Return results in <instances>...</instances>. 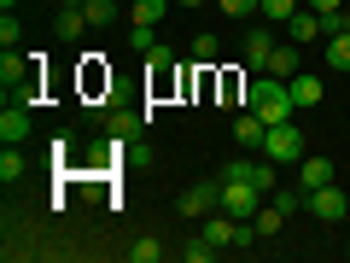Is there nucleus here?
<instances>
[{
  "label": "nucleus",
  "instance_id": "nucleus-1",
  "mask_svg": "<svg viewBox=\"0 0 350 263\" xmlns=\"http://www.w3.org/2000/svg\"><path fill=\"white\" fill-rule=\"evenodd\" d=\"M245 105L262 117V123H286V117L298 112V105H292V88L280 82V76H257V82L245 88Z\"/></svg>",
  "mask_w": 350,
  "mask_h": 263
},
{
  "label": "nucleus",
  "instance_id": "nucleus-2",
  "mask_svg": "<svg viewBox=\"0 0 350 263\" xmlns=\"http://www.w3.org/2000/svg\"><path fill=\"white\" fill-rule=\"evenodd\" d=\"M0 88H6V100H12V105H29V100H36V88H41L36 59L18 53V47H6V53H0Z\"/></svg>",
  "mask_w": 350,
  "mask_h": 263
},
{
  "label": "nucleus",
  "instance_id": "nucleus-3",
  "mask_svg": "<svg viewBox=\"0 0 350 263\" xmlns=\"http://www.w3.org/2000/svg\"><path fill=\"white\" fill-rule=\"evenodd\" d=\"M175 211L187 216V223H204L211 211H222V175H211V181H199V188H187L181 199H175Z\"/></svg>",
  "mask_w": 350,
  "mask_h": 263
},
{
  "label": "nucleus",
  "instance_id": "nucleus-4",
  "mask_svg": "<svg viewBox=\"0 0 350 263\" xmlns=\"http://www.w3.org/2000/svg\"><path fill=\"white\" fill-rule=\"evenodd\" d=\"M262 158H275V164H292L298 170V158H304V135H298V123H269V140H262Z\"/></svg>",
  "mask_w": 350,
  "mask_h": 263
},
{
  "label": "nucleus",
  "instance_id": "nucleus-5",
  "mask_svg": "<svg viewBox=\"0 0 350 263\" xmlns=\"http://www.w3.org/2000/svg\"><path fill=\"white\" fill-rule=\"evenodd\" d=\"M262 199H269V193H262L257 181H228V175H222V211L234 216V223H251Z\"/></svg>",
  "mask_w": 350,
  "mask_h": 263
},
{
  "label": "nucleus",
  "instance_id": "nucleus-6",
  "mask_svg": "<svg viewBox=\"0 0 350 263\" xmlns=\"http://www.w3.org/2000/svg\"><path fill=\"white\" fill-rule=\"evenodd\" d=\"M88 112L100 117V129L111 140H135L140 129H146V112H129V105H88Z\"/></svg>",
  "mask_w": 350,
  "mask_h": 263
},
{
  "label": "nucleus",
  "instance_id": "nucleus-7",
  "mask_svg": "<svg viewBox=\"0 0 350 263\" xmlns=\"http://www.w3.org/2000/svg\"><path fill=\"white\" fill-rule=\"evenodd\" d=\"M304 211H310L315 223H345V216H350V193H338L333 181H327V188L304 193Z\"/></svg>",
  "mask_w": 350,
  "mask_h": 263
},
{
  "label": "nucleus",
  "instance_id": "nucleus-8",
  "mask_svg": "<svg viewBox=\"0 0 350 263\" xmlns=\"http://www.w3.org/2000/svg\"><path fill=\"white\" fill-rule=\"evenodd\" d=\"M275 47H280V41L269 36V29H262V24H245V47H239V59H245L251 71H262V64H269V53H275Z\"/></svg>",
  "mask_w": 350,
  "mask_h": 263
},
{
  "label": "nucleus",
  "instance_id": "nucleus-9",
  "mask_svg": "<svg viewBox=\"0 0 350 263\" xmlns=\"http://www.w3.org/2000/svg\"><path fill=\"white\" fill-rule=\"evenodd\" d=\"M88 29H94V24H88L82 6H64V0H59V12H53V36H59V41H82Z\"/></svg>",
  "mask_w": 350,
  "mask_h": 263
},
{
  "label": "nucleus",
  "instance_id": "nucleus-10",
  "mask_svg": "<svg viewBox=\"0 0 350 263\" xmlns=\"http://www.w3.org/2000/svg\"><path fill=\"white\" fill-rule=\"evenodd\" d=\"M234 140H239L245 152H262V140H269V123H262V117H257V112L245 105V112L234 117Z\"/></svg>",
  "mask_w": 350,
  "mask_h": 263
},
{
  "label": "nucleus",
  "instance_id": "nucleus-11",
  "mask_svg": "<svg viewBox=\"0 0 350 263\" xmlns=\"http://www.w3.org/2000/svg\"><path fill=\"white\" fill-rule=\"evenodd\" d=\"M0 140H6V147H24L29 140V105L6 100V112H0Z\"/></svg>",
  "mask_w": 350,
  "mask_h": 263
},
{
  "label": "nucleus",
  "instance_id": "nucleus-12",
  "mask_svg": "<svg viewBox=\"0 0 350 263\" xmlns=\"http://www.w3.org/2000/svg\"><path fill=\"white\" fill-rule=\"evenodd\" d=\"M199 234L211 240L216 251H228V246H234V234H239V223H234V216H228V211H211V216H204V223H199Z\"/></svg>",
  "mask_w": 350,
  "mask_h": 263
},
{
  "label": "nucleus",
  "instance_id": "nucleus-13",
  "mask_svg": "<svg viewBox=\"0 0 350 263\" xmlns=\"http://www.w3.org/2000/svg\"><path fill=\"white\" fill-rule=\"evenodd\" d=\"M304 64H298V41H280L275 53H269V64H262V76H280V82H292Z\"/></svg>",
  "mask_w": 350,
  "mask_h": 263
},
{
  "label": "nucleus",
  "instance_id": "nucleus-14",
  "mask_svg": "<svg viewBox=\"0 0 350 263\" xmlns=\"http://www.w3.org/2000/svg\"><path fill=\"white\" fill-rule=\"evenodd\" d=\"M304 193H315V188H327L333 181V158H298V175H292Z\"/></svg>",
  "mask_w": 350,
  "mask_h": 263
},
{
  "label": "nucleus",
  "instance_id": "nucleus-15",
  "mask_svg": "<svg viewBox=\"0 0 350 263\" xmlns=\"http://www.w3.org/2000/svg\"><path fill=\"white\" fill-rule=\"evenodd\" d=\"M292 41H298V47H315V41H327V29H321V12H304V6H298V12H292Z\"/></svg>",
  "mask_w": 350,
  "mask_h": 263
},
{
  "label": "nucleus",
  "instance_id": "nucleus-16",
  "mask_svg": "<svg viewBox=\"0 0 350 263\" xmlns=\"http://www.w3.org/2000/svg\"><path fill=\"white\" fill-rule=\"evenodd\" d=\"M286 88H292V105H321V94H327V82L315 71H298Z\"/></svg>",
  "mask_w": 350,
  "mask_h": 263
},
{
  "label": "nucleus",
  "instance_id": "nucleus-17",
  "mask_svg": "<svg viewBox=\"0 0 350 263\" xmlns=\"http://www.w3.org/2000/svg\"><path fill=\"white\" fill-rule=\"evenodd\" d=\"M170 6H175V0H135V6H129V24H152V29H158L163 18H170Z\"/></svg>",
  "mask_w": 350,
  "mask_h": 263
},
{
  "label": "nucleus",
  "instance_id": "nucleus-18",
  "mask_svg": "<svg viewBox=\"0 0 350 263\" xmlns=\"http://www.w3.org/2000/svg\"><path fill=\"white\" fill-rule=\"evenodd\" d=\"M24 175H29V158L18 147H6V152H0V181L12 188V181H24Z\"/></svg>",
  "mask_w": 350,
  "mask_h": 263
},
{
  "label": "nucleus",
  "instance_id": "nucleus-19",
  "mask_svg": "<svg viewBox=\"0 0 350 263\" xmlns=\"http://www.w3.org/2000/svg\"><path fill=\"white\" fill-rule=\"evenodd\" d=\"M327 71H350V29L345 36H327Z\"/></svg>",
  "mask_w": 350,
  "mask_h": 263
},
{
  "label": "nucleus",
  "instance_id": "nucleus-20",
  "mask_svg": "<svg viewBox=\"0 0 350 263\" xmlns=\"http://www.w3.org/2000/svg\"><path fill=\"white\" fill-rule=\"evenodd\" d=\"M292 12H298V0H262V24H292Z\"/></svg>",
  "mask_w": 350,
  "mask_h": 263
},
{
  "label": "nucleus",
  "instance_id": "nucleus-21",
  "mask_svg": "<svg viewBox=\"0 0 350 263\" xmlns=\"http://www.w3.org/2000/svg\"><path fill=\"white\" fill-rule=\"evenodd\" d=\"M216 53H222V41H216L211 29H199V36H193V59H199V64H216Z\"/></svg>",
  "mask_w": 350,
  "mask_h": 263
},
{
  "label": "nucleus",
  "instance_id": "nucleus-22",
  "mask_svg": "<svg viewBox=\"0 0 350 263\" xmlns=\"http://www.w3.org/2000/svg\"><path fill=\"white\" fill-rule=\"evenodd\" d=\"M158 258H163V240H152V234L129 246V263H158Z\"/></svg>",
  "mask_w": 350,
  "mask_h": 263
},
{
  "label": "nucleus",
  "instance_id": "nucleus-23",
  "mask_svg": "<svg viewBox=\"0 0 350 263\" xmlns=\"http://www.w3.org/2000/svg\"><path fill=\"white\" fill-rule=\"evenodd\" d=\"M82 12H88V24H100V29H105V24H111L117 12H123V6H117V0H88Z\"/></svg>",
  "mask_w": 350,
  "mask_h": 263
},
{
  "label": "nucleus",
  "instance_id": "nucleus-24",
  "mask_svg": "<svg viewBox=\"0 0 350 263\" xmlns=\"http://www.w3.org/2000/svg\"><path fill=\"white\" fill-rule=\"evenodd\" d=\"M216 6H222L234 24H245V18H257V12H262V0H216Z\"/></svg>",
  "mask_w": 350,
  "mask_h": 263
},
{
  "label": "nucleus",
  "instance_id": "nucleus-25",
  "mask_svg": "<svg viewBox=\"0 0 350 263\" xmlns=\"http://www.w3.org/2000/svg\"><path fill=\"white\" fill-rule=\"evenodd\" d=\"M129 47H135L140 59H146V53L158 47V41H152V24H129Z\"/></svg>",
  "mask_w": 350,
  "mask_h": 263
},
{
  "label": "nucleus",
  "instance_id": "nucleus-26",
  "mask_svg": "<svg viewBox=\"0 0 350 263\" xmlns=\"http://www.w3.org/2000/svg\"><path fill=\"white\" fill-rule=\"evenodd\" d=\"M211 258H216V246H211L204 234L193 240V246H181V263H211Z\"/></svg>",
  "mask_w": 350,
  "mask_h": 263
},
{
  "label": "nucleus",
  "instance_id": "nucleus-27",
  "mask_svg": "<svg viewBox=\"0 0 350 263\" xmlns=\"http://www.w3.org/2000/svg\"><path fill=\"white\" fill-rule=\"evenodd\" d=\"M24 41V24H18V12H6L0 18V47H18Z\"/></svg>",
  "mask_w": 350,
  "mask_h": 263
},
{
  "label": "nucleus",
  "instance_id": "nucleus-28",
  "mask_svg": "<svg viewBox=\"0 0 350 263\" xmlns=\"http://www.w3.org/2000/svg\"><path fill=\"white\" fill-rule=\"evenodd\" d=\"M321 29H327V36H345V29H350V12H345V6H338V12H321Z\"/></svg>",
  "mask_w": 350,
  "mask_h": 263
},
{
  "label": "nucleus",
  "instance_id": "nucleus-29",
  "mask_svg": "<svg viewBox=\"0 0 350 263\" xmlns=\"http://www.w3.org/2000/svg\"><path fill=\"white\" fill-rule=\"evenodd\" d=\"M70 152H76V140H70V135H53V164H64Z\"/></svg>",
  "mask_w": 350,
  "mask_h": 263
},
{
  "label": "nucleus",
  "instance_id": "nucleus-30",
  "mask_svg": "<svg viewBox=\"0 0 350 263\" xmlns=\"http://www.w3.org/2000/svg\"><path fill=\"white\" fill-rule=\"evenodd\" d=\"M345 0H310V12H338Z\"/></svg>",
  "mask_w": 350,
  "mask_h": 263
},
{
  "label": "nucleus",
  "instance_id": "nucleus-31",
  "mask_svg": "<svg viewBox=\"0 0 350 263\" xmlns=\"http://www.w3.org/2000/svg\"><path fill=\"white\" fill-rule=\"evenodd\" d=\"M0 12H18V0H0Z\"/></svg>",
  "mask_w": 350,
  "mask_h": 263
},
{
  "label": "nucleus",
  "instance_id": "nucleus-32",
  "mask_svg": "<svg viewBox=\"0 0 350 263\" xmlns=\"http://www.w3.org/2000/svg\"><path fill=\"white\" fill-rule=\"evenodd\" d=\"M175 6H204V0H175Z\"/></svg>",
  "mask_w": 350,
  "mask_h": 263
},
{
  "label": "nucleus",
  "instance_id": "nucleus-33",
  "mask_svg": "<svg viewBox=\"0 0 350 263\" xmlns=\"http://www.w3.org/2000/svg\"><path fill=\"white\" fill-rule=\"evenodd\" d=\"M64 6H88V0H64Z\"/></svg>",
  "mask_w": 350,
  "mask_h": 263
}]
</instances>
